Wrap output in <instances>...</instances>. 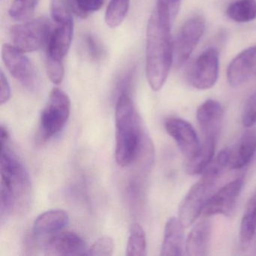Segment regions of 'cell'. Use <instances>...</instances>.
<instances>
[{
	"label": "cell",
	"mask_w": 256,
	"mask_h": 256,
	"mask_svg": "<svg viewBox=\"0 0 256 256\" xmlns=\"http://www.w3.org/2000/svg\"><path fill=\"white\" fill-rule=\"evenodd\" d=\"M172 20L157 10L150 18L146 30V74L151 89L158 91L167 80L174 62Z\"/></svg>",
	"instance_id": "obj_1"
},
{
	"label": "cell",
	"mask_w": 256,
	"mask_h": 256,
	"mask_svg": "<svg viewBox=\"0 0 256 256\" xmlns=\"http://www.w3.org/2000/svg\"><path fill=\"white\" fill-rule=\"evenodd\" d=\"M8 140L1 142L0 202L6 214L22 210L30 202L31 184L29 174L17 156L8 149Z\"/></svg>",
	"instance_id": "obj_2"
},
{
	"label": "cell",
	"mask_w": 256,
	"mask_h": 256,
	"mask_svg": "<svg viewBox=\"0 0 256 256\" xmlns=\"http://www.w3.org/2000/svg\"><path fill=\"white\" fill-rule=\"evenodd\" d=\"M116 148L115 160L118 166L126 167L138 155L140 136L138 116L134 104L128 94H122L118 98L115 112Z\"/></svg>",
	"instance_id": "obj_3"
},
{
	"label": "cell",
	"mask_w": 256,
	"mask_h": 256,
	"mask_svg": "<svg viewBox=\"0 0 256 256\" xmlns=\"http://www.w3.org/2000/svg\"><path fill=\"white\" fill-rule=\"evenodd\" d=\"M71 112L70 97L60 88H54L40 119L42 140H47L62 130Z\"/></svg>",
	"instance_id": "obj_4"
},
{
	"label": "cell",
	"mask_w": 256,
	"mask_h": 256,
	"mask_svg": "<svg viewBox=\"0 0 256 256\" xmlns=\"http://www.w3.org/2000/svg\"><path fill=\"white\" fill-rule=\"evenodd\" d=\"M217 180L216 178L203 173L202 178L190 188L178 210V218L184 227L192 226L202 214L204 208L214 194Z\"/></svg>",
	"instance_id": "obj_5"
},
{
	"label": "cell",
	"mask_w": 256,
	"mask_h": 256,
	"mask_svg": "<svg viewBox=\"0 0 256 256\" xmlns=\"http://www.w3.org/2000/svg\"><path fill=\"white\" fill-rule=\"evenodd\" d=\"M52 30L50 22L41 18L13 26L10 35L14 47L23 53H30L47 44Z\"/></svg>",
	"instance_id": "obj_6"
},
{
	"label": "cell",
	"mask_w": 256,
	"mask_h": 256,
	"mask_svg": "<svg viewBox=\"0 0 256 256\" xmlns=\"http://www.w3.org/2000/svg\"><path fill=\"white\" fill-rule=\"evenodd\" d=\"M205 30V19L198 16L188 19L174 42V64L182 66L191 56Z\"/></svg>",
	"instance_id": "obj_7"
},
{
	"label": "cell",
	"mask_w": 256,
	"mask_h": 256,
	"mask_svg": "<svg viewBox=\"0 0 256 256\" xmlns=\"http://www.w3.org/2000/svg\"><path fill=\"white\" fill-rule=\"evenodd\" d=\"M24 54L13 46H2V60L10 74L25 88L34 90L38 85V76L32 62Z\"/></svg>",
	"instance_id": "obj_8"
},
{
	"label": "cell",
	"mask_w": 256,
	"mask_h": 256,
	"mask_svg": "<svg viewBox=\"0 0 256 256\" xmlns=\"http://www.w3.org/2000/svg\"><path fill=\"white\" fill-rule=\"evenodd\" d=\"M218 52L214 48H209L202 52L196 60L190 74L192 86L199 90L212 88L216 83L220 68Z\"/></svg>",
	"instance_id": "obj_9"
},
{
	"label": "cell",
	"mask_w": 256,
	"mask_h": 256,
	"mask_svg": "<svg viewBox=\"0 0 256 256\" xmlns=\"http://www.w3.org/2000/svg\"><path fill=\"white\" fill-rule=\"evenodd\" d=\"M242 186L244 180L242 178H238L222 187L211 196L204 208L202 215L205 217L218 214L232 216L236 208Z\"/></svg>",
	"instance_id": "obj_10"
},
{
	"label": "cell",
	"mask_w": 256,
	"mask_h": 256,
	"mask_svg": "<svg viewBox=\"0 0 256 256\" xmlns=\"http://www.w3.org/2000/svg\"><path fill=\"white\" fill-rule=\"evenodd\" d=\"M164 127L186 158L193 156L200 149L202 144L197 132L192 126L185 120L169 118L166 120Z\"/></svg>",
	"instance_id": "obj_11"
},
{
	"label": "cell",
	"mask_w": 256,
	"mask_h": 256,
	"mask_svg": "<svg viewBox=\"0 0 256 256\" xmlns=\"http://www.w3.org/2000/svg\"><path fill=\"white\" fill-rule=\"evenodd\" d=\"M47 256H83L86 254V242L82 236L71 232H56L46 241Z\"/></svg>",
	"instance_id": "obj_12"
},
{
	"label": "cell",
	"mask_w": 256,
	"mask_h": 256,
	"mask_svg": "<svg viewBox=\"0 0 256 256\" xmlns=\"http://www.w3.org/2000/svg\"><path fill=\"white\" fill-rule=\"evenodd\" d=\"M256 72V46L238 54L229 64L227 80L232 88L242 86Z\"/></svg>",
	"instance_id": "obj_13"
},
{
	"label": "cell",
	"mask_w": 256,
	"mask_h": 256,
	"mask_svg": "<svg viewBox=\"0 0 256 256\" xmlns=\"http://www.w3.org/2000/svg\"><path fill=\"white\" fill-rule=\"evenodd\" d=\"M196 116L204 138H217L224 118L222 104L216 100H206L198 108Z\"/></svg>",
	"instance_id": "obj_14"
},
{
	"label": "cell",
	"mask_w": 256,
	"mask_h": 256,
	"mask_svg": "<svg viewBox=\"0 0 256 256\" xmlns=\"http://www.w3.org/2000/svg\"><path fill=\"white\" fill-rule=\"evenodd\" d=\"M52 30L47 42V58L62 61L68 53L74 32L73 20L56 24Z\"/></svg>",
	"instance_id": "obj_15"
},
{
	"label": "cell",
	"mask_w": 256,
	"mask_h": 256,
	"mask_svg": "<svg viewBox=\"0 0 256 256\" xmlns=\"http://www.w3.org/2000/svg\"><path fill=\"white\" fill-rule=\"evenodd\" d=\"M256 152V128H250L241 136L234 148L230 149L229 167L242 168L251 162Z\"/></svg>",
	"instance_id": "obj_16"
},
{
	"label": "cell",
	"mask_w": 256,
	"mask_h": 256,
	"mask_svg": "<svg viewBox=\"0 0 256 256\" xmlns=\"http://www.w3.org/2000/svg\"><path fill=\"white\" fill-rule=\"evenodd\" d=\"M212 234V226L208 220H200L192 229L186 242V252L190 256H206Z\"/></svg>",
	"instance_id": "obj_17"
},
{
	"label": "cell",
	"mask_w": 256,
	"mask_h": 256,
	"mask_svg": "<svg viewBox=\"0 0 256 256\" xmlns=\"http://www.w3.org/2000/svg\"><path fill=\"white\" fill-rule=\"evenodd\" d=\"M184 226L179 218L172 217L164 227L162 256H182L184 250Z\"/></svg>",
	"instance_id": "obj_18"
},
{
	"label": "cell",
	"mask_w": 256,
	"mask_h": 256,
	"mask_svg": "<svg viewBox=\"0 0 256 256\" xmlns=\"http://www.w3.org/2000/svg\"><path fill=\"white\" fill-rule=\"evenodd\" d=\"M216 139V138H204L199 150L193 156L186 158L184 169L186 174L197 175L203 173L214 160Z\"/></svg>",
	"instance_id": "obj_19"
},
{
	"label": "cell",
	"mask_w": 256,
	"mask_h": 256,
	"mask_svg": "<svg viewBox=\"0 0 256 256\" xmlns=\"http://www.w3.org/2000/svg\"><path fill=\"white\" fill-rule=\"evenodd\" d=\"M70 217L62 210H52L38 216L34 224V232L36 235L56 233L68 224Z\"/></svg>",
	"instance_id": "obj_20"
},
{
	"label": "cell",
	"mask_w": 256,
	"mask_h": 256,
	"mask_svg": "<svg viewBox=\"0 0 256 256\" xmlns=\"http://www.w3.org/2000/svg\"><path fill=\"white\" fill-rule=\"evenodd\" d=\"M240 239L242 245H248L256 240V191L244 211L240 228Z\"/></svg>",
	"instance_id": "obj_21"
},
{
	"label": "cell",
	"mask_w": 256,
	"mask_h": 256,
	"mask_svg": "<svg viewBox=\"0 0 256 256\" xmlns=\"http://www.w3.org/2000/svg\"><path fill=\"white\" fill-rule=\"evenodd\" d=\"M228 17L238 23H247L256 18V0H236L228 7Z\"/></svg>",
	"instance_id": "obj_22"
},
{
	"label": "cell",
	"mask_w": 256,
	"mask_h": 256,
	"mask_svg": "<svg viewBox=\"0 0 256 256\" xmlns=\"http://www.w3.org/2000/svg\"><path fill=\"white\" fill-rule=\"evenodd\" d=\"M126 254L127 256H144L146 254V234L138 223L132 224Z\"/></svg>",
	"instance_id": "obj_23"
},
{
	"label": "cell",
	"mask_w": 256,
	"mask_h": 256,
	"mask_svg": "<svg viewBox=\"0 0 256 256\" xmlns=\"http://www.w3.org/2000/svg\"><path fill=\"white\" fill-rule=\"evenodd\" d=\"M130 6V0H110L106 13V22L110 28L120 26L124 22Z\"/></svg>",
	"instance_id": "obj_24"
},
{
	"label": "cell",
	"mask_w": 256,
	"mask_h": 256,
	"mask_svg": "<svg viewBox=\"0 0 256 256\" xmlns=\"http://www.w3.org/2000/svg\"><path fill=\"white\" fill-rule=\"evenodd\" d=\"M38 0H14L10 7V17L18 22H24L32 18Z\"/></svg>",
	"instance_id": "obj_25"
},
{
	"label": "cell",
	"mask_w": 256,
	"mask_h": 256,
	"mask_svg": "<svg viewBox=\"0 0 256 256\" xmlns=\"http://www.w3.org/2000/svg\"><path fill=\"white\" fill-rule=\"evenodd\" d=\"M72 14L86 18L91 13L98 11L104 5V0H66Z\"/></svg>",
	"instance_id": "obj_26"
},
{
	"label": "cell",
	"mask_w": 256,
	"mask_h": 256,
	"mask_svg": "<svg viewBox=\"0 0 256 256\" xmlns=\"http://www.w3.org/2000/svg\"><path fill=\"white\" fill-rule=\"evenodd\" d=\"M50 12L52 18L56 24L73 20L72 13L68 7L66 0H52Z\"/></svg>",
	"instance_id": "obj_27"
},
{
	"label": "cell",
	"mask_w": 256,
	"mask_h": 256,
	"mask_svg": "<svg viewBox=\"0 0 256 256\" xmlns=\"http://www.w3.org/2000/svg\"><path fill=\"white\" fill-rule=\"evenodd\" d=\"M114 244L113 239L110 236H104L97 240L92 246L86 252V256H110L113 254Z\"/></svg>",
	"instance_id": "obj_28"
},
{
	"label": "cell",
	"mask_w": 256,
	"mask_h": 256,
	"mask_svg": "<svg viewBox=\"0 0 256 256\" xmlns=\"http://www.w3.org/2000/svg\"><path fill=\"white\" fill-rule=\"evenodd\" d=\"M242 124L246 128H252L256 124V91L247 100L242 113Z\"/></svg>",
	"instance_id": "obj_29"
},
{
	"label": "cell",
	"mask_w": 256,
	"mask_h": 256,
	"mask_svg": "<svg viewBox=\"0 0 256 256\" xmlns=\"http://www.w3.org/2000/svg\"><path fill=\"white\" fill-rule=\"evenodd\" d=\"M46 70L48 76L52 83L54 84L62 83L65 73L62 61L46 56Z\"/></svg>",
	"instance_id": "obj_30"
},
{
	"label": "cell",
	"mask_w": 256,
	"mask_h": 256,
	"mask_svg": "<svg viewBox=\"0 0 256 256\" xmlns=\"http://www.w3.org/2000/svg\"><path fill=\"white\" fill-rule=\"evenodd\" d=\"M84 42L86 50L92 60L95 61H100L103 59L106 55V50L95 36L91 34H88L85 36Z\"/></svg>",
	"instance_id": "obj_31"
},
{
	"label": "cell",
	"mask_w": 256,
	"mask_h": 256,
	"mask_svg": "<svg viewBox=\"0 0 256 256\" xmlns=\"http://www.w3.org/2000/svg\"><path fill=\"white\" fill-rule=\"evenodd\" d=\"M180 4L181 0H157L156 8L166 13L173 22L179 11Z\"/></svg>",
	"instance_id": "obj_32"
},
{
	"label": "cell",
	"mask_w": 256,
	"mask_h": 256,
	"mask_svg": "<svg viewBox=\"0 0 256 256\" xmlns=\"http://www.w3.org/2000/svg\"><path fill=\"white\" fill-rule=\"evenodd\" d=\"M0 84H1V89H0V103L1 104H5L10 100L11 97V88L8 83L7 78L6 77L4 72L1 71L0 73Z\"/></svg>",
	"instance_id": "obj_33"
}]
</instances>
